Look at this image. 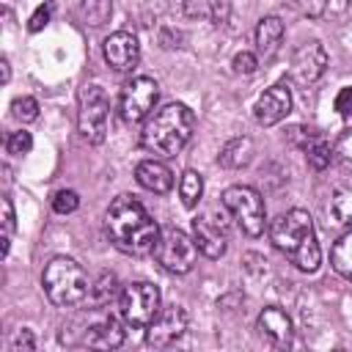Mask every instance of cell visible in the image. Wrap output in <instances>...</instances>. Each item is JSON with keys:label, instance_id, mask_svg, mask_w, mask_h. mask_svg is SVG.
Masks as SVG:
<instances>
[{"label": "cell", "instance_id": "obj_1", "mask_svg": "<svg viewBox=\"0 0 352 352\" xmlns=\"http://www.w3.org/2000/svg\"><path fill=\"white\" fill-rule=\"evenodd\" d=\"M104 228H107L110 242L126 256L154 253V245L160 239L157 223L143 209V204L135 201L132 195H118L110 204V209L104 214Z\"/></svg>", "mask_w": 352, "mask_h": 352}, {"label": "cell", "instance_id": "obj_2", "mask_svg": "<svg viewBox=\"0 0 352 352\" xmlns=\"http://www.w3.org/2000/svg\"><path fill=\"white\" fill-rule=\"evenodd\" d=\"M270 236L272 245L286 253V258L302 270V272H314L322 261V250L316 242V228H314V217L305 209H292L280 217L272 220L270 226Z\"/></svg>", "mask_w": 352, "mask_h": 352}, {"label": "cell", "instance_id": "obj_3", "mask_svg": "<svg viewBox=\"0 0 352 352\" xmlns=\"http://www.w3.org/2000/svg\"><path fill=\"white\" fill-rule=\"evenodd\" d=\"M192 129H195V116L187 104H165L162 110H157L143 132H140V143L143 148H148L151 154L157 157H176L187 140L192 138Z\"/></svg>", "mask_w": 352, "mask_h": 352}, {"label": "cell", "instance_id": "obj_4", "mask_svg": "<svg viewBox=\"0 0 352 352\" xmlns=\"http://www.w3.org/2000/svg\"><path fill=\"white\" fill-rule=\"evenodd\" d=\"M41 283H44L50 302L58 308H77L88 300V292H91L85 270L69 256L50 258V264L44 267V275H41Z\"/></svg>", "mask_w": 352, "mask_h": 352}, {"label": "cell", "instance_id": "obj_5", "mask_svg": "<svg viewBox=\"0 0 352 352\" xmlns=\"http://www.w3.org/2000/svg\"><path fill=\"white\" fill-rule=\"evenodd\" d=\"M223 206L226 212L236 220V226L248 234V236H258L264 234L267 226V209H264V198L245 184H234L223 192Z\"/></svg>", "mask_w": 352, "mask_h": 352}, {"label": "cell", "instance_id": "obj_6", "mask_svg": "<svg viewBox=\"0 0 352 352\" xmlns=\"http://www.w3.org/2000/svg\"><path fill=\"white\" fill-rule=\"evenodd\" d=\"M195 253H198L195 239H190L182 228H173V226L160 228V239L154 245V258L162 270H168L173 275H184L192 270Z\"/></svg>", "mask_w": 352, "mask_h": 352}, {"label": "cell", "instance_id": "obj_7", "mask_svg": "<svg viewBox=\"0 0 352 352\" xmlns=\"http://www.w3.org/2000/svg\"><path fill=\"white\" fill-rule=\"evenodd\" d=\"M118 311L121 319L132 327H148L154 316L160 314V289L148 280H135L124 286L118 297Z\"/></svg>", "mask_w": 352, "mask_h": 352}, {"label": "cell", "instance_id": "obj_8", "mask_svg": "<svg viewBox=\"0 0 352 352\" xmlns=\"http://www.w3.org/2000/svg\"><path fill=\"white\" fill-rule=\"evenodd\" d=\"M107 113H110V104L102 85H85L80 91L77 126L88 143H102L107 138Z\"/></svg>", "mask_w": 352, "mask_h": 352}, {"label": "cell", "instance_id": "obj_9", "mask_svg": "<svg viewBox=\"0 0 352 352\" xmlns=\"http://www.w3.org/2000/svg\"><path fill=\"white\" fill-rule=\"evenodd\" d=\"M157 99H160V85L151 77H132L121 91L118 113L126 124H138L154 110Z\"/></svg>", "mask_w": 352, "mask_h": 352}, {"label": "cell", "instance_id": "obj_10", "mask_svg": "<svg viewBox=\"0 0 352 352\" xmlns=\"http://www.w3.org/2000/svg\"><path fill=\"white\" fill-rule=\"evenodd\" d=\"M192 239L206 258H220L228 248V223L217 212L198 214L192 220Z\"/></svg>", "mask_w": 352, "mask_h": 352}, {"label": "cell", "instance_id": "obj_11", "mask_svg": "<svg viewBox=\"0 0 352 352\" xmlns=\"http://www.w3.org/2000/svg\"><path fill=\"white\" fill-rule=\"evenodd\" d=\"M184 330H187V311L182 305H168L146 327V341L151 346H168L176 338H182Z\"/></svg>", "mask_w": 352, "mask_h": 352}, {"label": "cell", "instance_id": "obj_12", "mask_svg": "<svg viewBox=\"0 0 352 352\" xmlns=\"http://www.w3.org/2000/svg\"><path fill=\"white\" fill-rule=\"evenodd\" d=\"M327 69V52L319 41H305L302 47H297L294 58H292V77L300 85H311L316 82Z\"/></svg>", "mask_w": 352, "mask_h": 352}, {"label": "cell", "instance_id": "obj_13", "mask_svg": "<svg viewBox=\"0 0 352 352\" xmlns=\"http://www.w3.org/2000/svg\"><path fill=\"white\" fill-rule=\"evenodd\" d=\"M289 110H292V91L286 88V82H275L253 104V116L261 126H275L289 116Z\"/></svg>", "mask_w": 352, "mask_h": 352}, {"label": "cell", "instance_id": "obj_14", "mask_svg": "<svg viewBox=\"0 0 352 352\" xmlns=\"http://www.w3.org/2000/svg\"><path fill=\"white\" fill-rule=\"evenodd\" d=\"M104 60L116 69V72H132L140 60V44L132 33L126 30H116L104 38Z\"/></svg>", "mask_w": 352, "mask_h": 352}, {"label": "cell", "instance_id": "obj_15", "mask_svg": "<svg viewBox=\"0 0 352 352\" xmlns=\"http://www.w3.org/2000/svg\"><path fill=\"white\" fill-rule=\"evenodd\" d=\"M289 140L305 151V160H308V165H311L314 170H324V168L333 162V148H330V143H327L316 129L292 126V129H289Z\"/></svg>", "mask_w": 352, "mask_h": 352}, {"label": "cell", "instance_id": "obj_16", "mask_svg": "<svg viewBox=\"0 0 352 352\" xmlns=\"http://www.w3.org/2000/svg\"><path fill=\"white\" fill-rule=\"evenodd\" d=\"M256 327H258V333H261L270 344H275V346H289V344H292L294 324H292L289 314H286V311H280L278 305L264 308V311L258 314Z\"/></svg>", "mask_w": 352, "mask_h": 352}, {"label": "cell", "instance_id": "obj_17", "mask_svg": "<svg viewBox=\"0 0 352 352\" xmlns=\"http://www.w3.org/2000/svg\"><path fill=\"white\" fill-rule=\"evenodd\" d=\"M121 341H124V330H121L118 319H113V316L91 322L82 333V344L99 346V349H116V346H121Z\"/></svg>", "mask_w": 352, "mask_h": 352}, {"label": "cell", "instance_id": "obj_18", "mask_svg": "<svg viewBox=\"0 0 352 352\" xmlns=\"http://www.w3.org/2000/svg\"><path fill=\"white\" fill-rule=\"evenodd\" d=\"M135 179L140 187H146L148 192H168L173 187V173L168 170V165L157 162V160H143L135 168Z\"/></svg>", "mask_w": 352, "mask_h": 352}, {"label": "cell", "instance_id": "obj_19", "mask_svg": "<svg viewBox=\"0 0 352 352\" xmlns=\"http://www.w3.org/2000/svg\"><path fill=\"white\" fill-rule=\"evenodd\" d=\"M182 11L190 19H206L212 25H223L231 14V3L228 0H184Z\"/></svg>", "mask_w": 352, "mask_h": 352}, {"label": "cell", "instance_id": "obj_20", "mask_svg": "<svg viewBox=\"0 0 352 352\" xmlns=\"http://www.w3.org/2000/svg\"><path fill=\"white\" fill-rule=\"evenodd\" d=\"M283 41V22L278 16H261L258 28H256V50L264 60L275 58L278 47Z\"/></svg>", "mask_w": 352, "mask_h": 352}, {"label": "cell", "instance_id": "obj_21", "mask_svg": "<svg viewBox=\"0 0 352 352\" xmlns=\"http://www.w3.org/2000/svg\"><path fill=\"white\" fill-rule=\"evenodd\" d=\"M250 160H253V140L245 135L231 138L217 154V162L223 168H245V165H250Z\"/></svg>", "mask_w": 352, "mask_h": 352}, {"label": "cell", "instance_id": "obj_22", "mask_svg": "<svg viewBox=\"0 0 352 352\" xmlns=\"http://www.w3.org/2000/svg\"><path fill=\"white\" fill-rule=\"evenodd\" d=\"M121 286H118V278L113 275V272H102L94 283H91V292H88V302L94 305V308H104V305H110L113 300H118L121 297Z\"/></svg>", "mask_w": 352, "mask_h": 352}, {"label": "cell", "instance_id": "obj_23", "mask_svg": "<svg viewBox=\"0 0 352 352\" xmlns=\"http://www.w3.org/2000/svg\"><path fill=\"white\" fill-rule=\"evenodd\" d=\"M330 264L338 275H344L346 280H352V228L333 245L330 250Z\"/></svg>", "mask_w": 352, "mask_h": 352}, {"label": "cell", "instance_id": "obj_24", "mask_svg": "<svg viewBox=\"0 0 352 352\" xmlns=\"http://www.w3.org/2000/svg\"><path fill=\"white\" fill-rule=\"evenodd\" d=\"M179 195H182V204L187 206V209H192L198 201H201V195H204V179H201V173L198 170H184L182 173V182H179Z\"/></svg>", "mask_w": 352, "mask_h": 352}, {"label": "cell", "instance_id": "obj_25", "mask_svg": "<svg viewBox=\"0 0 352 352\" xmlns=\"http://www.w3.org/2000/svg\"><path fill=\"white\" fill-rule=\"evenodd\" d=\"M80 14H82V19L88 22V25H104L107 19H110V14H113V3L110 0H82V6H80Z\"/></svg>", "mask_w": 352, "mask_h": 352}, {"label": "cell", "instance_id": "obj_26", "mask_svg": "<svg viewBox=\"0 0 352 352\" xmlns=\"http://www.w3.org/2000/svg\"><path fill=\"white\" fill-rule=\"evenodd\" d=\"M333 217L352 228V184L336 190V195H333Z\"/></svg>", "mask_w": 352, "mask_h": 352}, {"label": "cell", "instance_id": "obj_27", "mask_svg": "<svg viewBox=\"0 0 352 352\" xmlns=\"http://www.w3.org/2000/svg\"><path fill=\"white\" fill-rule=\"evenodd\" d=\"M0 206H3V236H0V253L3 256H8V248H11V234H14V206H11V198H3L0 201Z\"/></svg>", "mask_w": 352, "mask_h": 352}, {"label": "cell", "instance_id": "obj_28", "mask_svg": "<svg viewBox=\"0 0 352 352\" xmlns=\"http://www.w3.org/2000/svg\"><path fill=\"white\" fill-rule=\"evenodd\" d=\"M30 148H33V138H30V132H25V129L11 132V135L6 138V151H8V154H14V157L28 154Z\"/></svg>", "mask_w": 352, "mask_h": 352}, {"label": "cell", "instance_id": "obj_29", "mask_svg": "<svg viewBox=\"0 0 352 352\" xmlns=\"http://www.w3.org/2000/svg\"><path fill=\"white\" fill-rule=\"evenodd\" d=\"M11 110H14V118H19V121H36V118H38V102H36L33 96H19V99H14Z\"/></svg>", "mask_w": 352, "mask_h": 352}, {"label": "cell", "instance_id": "obj_30", "mask_svg": "<svg viewBox=\"0 0 352 352\" xmlns=\"http://www.w3.org/2000/svg\"><path fill=\"white\" fill-rule=\"evenodd\" d=\"M77 206H80V195L74 190H58L55 198H52V209L58 214H72Z\"/></svg>", "mask_w": 352, "mask_h": 352}, {"label": "cell", "instance_id": "obj_31", "mask_svg": "<svg viewBox=\"0 0 352 352\" xmlns=\"http://www.w3.org/2000/svg\"><path fill=\"white\" fill-rule=\"evenodd\" d=\"M333 160L338 165H344V168H352V129L338 138V143L333 148Z\"/></svg>", "mask_w": 352, "mask_h": 352}, {"label": "cell", "instance_id": "obj_32", "mask_svg": "<svg viewBox=\"0 0 352 352\" xmlns=\"http://www.w3.org/2000/svg\"><path fill=\"white\" fill-rule=\"evenodd\" d=\"M336 110H338V116H341L346 124H352V85H346V88L338 91V96H336Z\"/></svg>", "mask_w": 352, "mask_h": 352}, {"label": "cell", "instance_id": "obj_33", "mask_svg": "<svg viewBox=\"0 0 352 352\" xmlns=\"http://www.w3.org/2000/svg\"><path fill=\"white\" fill-rule=\"evenodd\" d=\"M231 63H234V72H236V74H253L256 66H258V60H256L253 52H236Z\"/></svg>", "mask_w": 352, "mask_h": 352}, {"label": "cell", "instance_id": "obj_34", "mask_svg": "<svg viewBox=\"0 0 352 352\" xmlns=\"http://www.w3.org/2000/svg\"><path fill=\"white\" fill-rule=\"evenodd\" d=\"M50 16H52V6L50 3H41L36 11H33V16H30V22H28V28L33 30V33H38L41 28H47V22H50Z\"/></svg>", "mask_w": 352, "mask_h": 352}, {"label": "cell", "instance_id": "obj_35", "mask_svg": "<svg viewBox=\"0 0 352 352\" xmlns=\"http://www.w3.org/2000/svg\"><path fill=\"white\" fill-rule=\"evenodd\" d=\"M33 349H36V338H33V333L28 327H22L16 333V338H14V352H33Z\"/></svg>", "mask_w": 352, "mask_h": 352}, {"label": "cell", "instance_id": "obj_36", "mask_svg": "<svg viewBox=\"0 0 352 352\" xmlns=\"http://www.w3.org/2000/svg\"><path fill=\"white\" fill-rule=\"evenodd\" d=\"M327 6H330V11H341V8L352 6V0H327Z\"/></svg>", "mask_w": 352, "mask_h": 352}, {"label": "cell", "instance_id": "obj_37", "mask_svg": "<svg viewBox=\"0 0 352 352\" xmlns=\"http://www.w3.org/2000/svg\"><path fill=\"white\" fill-rule=\"evenodd\" d=\"M0 66H3V80H8V60H3Z\"/></svg>", "mask_w": 352, "mask_h": 352}]
</instances>
